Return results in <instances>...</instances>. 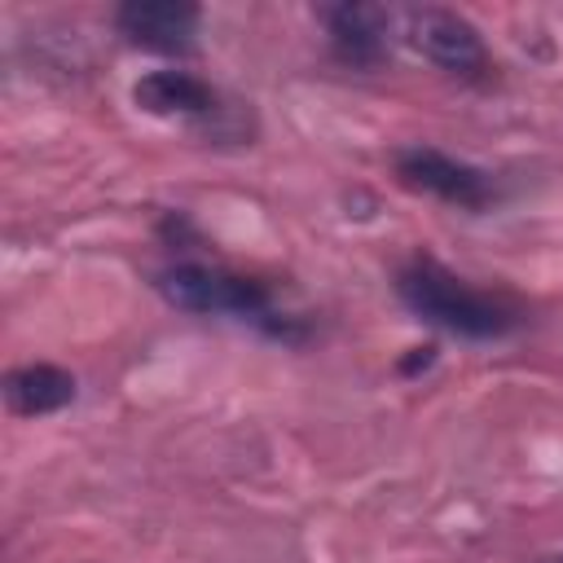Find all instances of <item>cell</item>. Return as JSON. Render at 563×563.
Here are the masks:
<instances>
[{"instance_id": "cell-8", "label": "cell", "mask_w": 563, "mask_h": 563, "mask_svg": "<svg viewBox=\"0 0 563 563\" xmlns=\"http://www.w3.org/2000/svg\"><path fill=\"white\" fill-rule=\"evenodd\" d=\"M75 396H79L75 374L62 365H48V361H26L4 374V405L18 418H48V413L66 409Z\"/></svg>"}, {"instance_id": "cell-6", "label": "cell", "mask_w": 563, "mask_h": 563, "mask_svg": "<svg viewBox=\"0 0 563 563\" xmlns=\"http://www.w3.org/2000/svg\"><path fill=\"white\" fill-rule=\"evenodd\" d=\"M198 26L202 9L189 0H123L114 9V31L132 48L158 57H189L198 48Z\"/></svg>"}, {"instance_id": "cell-3", "label": "cell", "mask_w": 563, "mask_h": 563, "mask_svg": "<svg viewBox=\"0 0 563 563\" xmlns=\"http://www.w3.org/2000/svg\"><path fill=\"white\" fill-rule=\"evenodd\" d=\"M132 101H136V110H145L154 119H176L207 141L251 145V136H255V114L238 97H229L211 79L180 70V66H163V70L141 75L132 84Z\"/></svg>"}, {"instance_id": "cell-5", "label": "cell", "mask_w": 563, "mask_h": 563, "mask_svg": "<svg viewBox=\"0 0 563 563\" xmlns=\"http://www.w3.org/2000/svg\"><path fill=\"white\" fill-rule=\"evenodd\" d=\"M396 180L413 194H427L457 211H488L501 198V180L488 167H475L466 158H453L435 145H405L391 158Z\"/></svg>"}, {"instance_id": "cell-7", "label": "cell", "mask_w": 563, "mask_h": 563, "mask_svg": "<svg viewBox=\"0 0 563 563\" xmlns=\"http://www.w3.org/2000/svg\"><path fill=\"white\" fill-rule=\"evenodd\" d=\"M317 22L325 26L334 62H343L352 70H378L391 57V26H396V18L383 4H361V0L321 4Z\"/></svg>"}, {"instance_id": "cell-2", "label": "cell", "mask_w": 563, "mask_h": 563, "mask_svg": "<svg viewBox=\"0 0 563 563\" xmlns=\"http://www.w3.org/2000/svg\"><path fill=\"white\" fill-rule=\"evenodd\" d=\"M396 295L418 321L466 343H497L523 325V308L515 299L466 282L462 273L422 251L396 268Z\"/></svg>"}, {"instance_id": "cell-4", "label": "cell", "mask_w": 563, "mask_h": 563, "mask_svg": "<svg viewBox=\"0 0 563 563\" xmlns=\"http://www.w3.org/2000/svg\"><path fill=\"white\" fill-rule=\"evenodd\" d=\"M391 18H396L400 40L413 53H422L435 70H444L449 79L475 84V88H488L497 79V62L479 26L466 13L444 9V4H409V9H391Z\"/></svg>"}, {"instance_id": "cell-1", "label": "cell", "mask_w": 563, "mask_h": 563, "mask_svg": "<svg viewBox=\"0 0 563 563\" xmlns=\"http://www.w3.org/2000/svg\"><path fill=\"white\" fill-rule=\"evenodd\" d=\"M158 295L194 317H229L238 325H251L255 334L286 343V347H303L312 339L308 317L290 312L277 303V295L268 290V282L246 277L238 268L211 264V260H172L154 273Z\"/></svg>"}]
</instances>
